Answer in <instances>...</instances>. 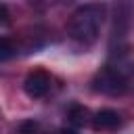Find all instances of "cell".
I'll return each mask as SVG.
<instances>
[{"instance_id":"4","label":"cell","mask_w":134,"mask_h":134,"mask_svg":"<svg viewBox=\"0 0 134 134\" xmlns=\"http://www.w3.org/2000/svg\"><path fill=\"white\" fill-rule=\"evenodd\" d=\"M90 124L96 132H115L124 126V119L115 109H100L98 113L92 115Z\"/></svg>"},{"instance_id":"10","label":"cell","mask_w":134,"mask_h":134,"mask_svg":"<svg viewBox=\"0 0 134 134\" xmlns=\"http://www.w3.org/2000/svg\"><path fill=\"white\" fill-rule=\"evenodd\" d=\"M59 134H80L77 130H73V128H61L59 130Z\"/></svg>"},{"instance_id":"6","label":"cell","mask_w":134,"mask_h":134,"mask_svg":"<svg viewBox=\"0 0 134 134\" xmlns=\"http://www.w3.org/2000/svg\"><path fill=\"white\" fill-rule=\"evenodd\" d=\"M67 117H69L71 126H75V128H84V126H88V124L92 121L90 109H88V107H84V105H80V103H75V105H71V107H69Z\"/></svg>"},{"instance_id":"5","label":"cell","mask_w":134,"mask_h":134,"mask_svg":"<svg viewBox=\"0 0 134 134\" xmlns=\"http://www.w3.org/2000/svg\"><path fill=\"white\" fill-rule=\"evenodd\" d=\"M128 21H130V4L126 0H119L117 6H115V21H113V31H111V44L117 40V46H119V42L126 36Z\"/></svg>"},{"instance_id":"9","label":"cell","mask_w":134,"mask_h":134,"mask_svg":"<svg viewBox=\"0 0 134 134\" xmlns=\"http://www.w3.org/2000/svg\"><path fill=\"white\" fill-rule=\"evenodd\" d=\"M0 25H10V13H8V6L0 2Z\"/></svg>"},{"instance_id":"3","label":"cell","mask_w":134,"mask_h":134,"mask_svg":"<svg viewBox=\"0 0 134 134\" xmlns=\"http://www.w3.org/2000/svg\"><path fill=\"white\" fill-rule=\"evenodd\" d=\"M23 90L29 98H42L48 90H50V75L44 69H34L27 73L25 82H23Z\"/></svg>"},{"instance_id":"2","label":"cell","mask_w":134,"mask_h":134,"mask_svg":"<svg viewBox=\"0 0 134 134\" xmlns=\"http://www.w3.org/2000/svg\"><path fill=\"white\" fill-rule=\"evenodd\" d=\"M134 73V65L124 61V54L115 61L107 63L96 75L92 77V90L107 94V96H121L130 90V77Z\"/></svg>"},{"instance_id":"7","label":"cell","mask_w":134,"mask_h":134,"mask_svg":"<svg viewBox=\"0 0 134 134\" xmlns=\"http://www.w3.org/2000/svg\"><path fill=\"white\" fill-rule=\"evenodd\" d=\"M15 52H17V48H15L13 40H10V38H0V63L13 59Z\"/></svg>"},{"instance_id":"1","label":"cell","mask_w":134,"mask_h":134,"mask_svg":"<svg viewBox=\"0 0 134 134\" xmlns=\"http://www.w3.org/2000/svg\"><path fill=\"white\" fill-rule=\"evenodd\" d=\"M105 17H107V6L103 2H88L77 10H73L67 23V34L80 44H92L100 34V25Z\"/></svg>"},{"instance_id":"8","label":"cell","mask_w":134,"mask_h":134,"mask_svg":"<svg viewBox=\"0 0 134 134\" xmlns=\"http://www.w3.org/2000/svg\"><path fill=\"white\" fill-rule=\"evenodd\" d=\"M36 130H38V121H34V119H27V121L19 124V134H34Z\"/></svg>"}]
</instances>
